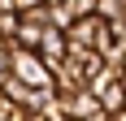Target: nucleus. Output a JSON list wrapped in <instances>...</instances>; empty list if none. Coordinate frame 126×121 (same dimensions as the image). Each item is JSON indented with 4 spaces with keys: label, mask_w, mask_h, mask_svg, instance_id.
<instances>
[{
    "label": "nucleus",
    "mask_w": 126,
    "mask_h": 121,
    "mask_svg": "<svg viewBox=\"0 0 126 121\" xmlns=\"http://www.w3.org/2000/svg\"><path fill=\"white\" fill-rule=\"evenodd\" d=\"M100 30H104V22L96 13H87V17H74V22L65 26V39H70V48H96Z\"/></svg>",
    "instance_id": "nucleus-1"
},
{
    "label": "nucleus",
    "mask_w": 126,
    "mask_h": 121,
    "mask_svg": "<svg viewBox=\"0 0 126 121\" xmlns=\"http://www.w3.org/2000/svg\"><path fill=\"white\" fill-rule=\"evenodd\" d=\"M70 52V39H65V30H57V26H44V39H39V48H35V56L44 60V65H57V60Z\"/></svg>",
    "instance_id": "nucleus-2"
},
{
    "label": "nucleus",
    "mask_w": 126,
    "mask_h": 121,
    "mask_svg": "<svg viewBox=\"0 0 126 121\" xmlns=\"http://www.w3.org/2000/svg\"><path fill=\"white\" fill-rule=\"evenodd\" d=\"M17 35V13L13 9H0V43H9Z\"/></svg>",
    "instance_id": "nucleus-3"
},
{
    "label": "nucleus",
    "mask_w": 126,
    "mask_h": 121,
    "mask_svg": "<svg viewBox=\"0 0 126 121\" xmlns=\"http://www.w3.org/2000/svg\"><path fill=\"white\" fill-rule=\"evenodd\" d=\"M4 4H9V9L17 13V17H22V13H35V9H44L48 0H4Z\"/></svg>",
    "instance_id": "nucleus-4"
},
{
    "label": "nucleus",
    "mask_w": 126,
    "mask_h": 121,
    "mask_svg": "<svg viewBox=\"0 0 126 121\" xmlns=\"http://www.w3.org/2000/svg\"><path fill=\"white\" fill-rule=\"evenodd\" d=\"M9 78H13V52L4 48V43H0V86L9 82Z\"/></svg>",
    "instance_id": "nucleus-5"
},
{
    "label": "nucleus",
    "mask_w": 126,
    "mask_h": 121,
    "mask_svg": "<svg viewBox=\"0 0 126 121\" xmlns=\"http://www.w3.org/2000/svg\"><path fill=\"white\" fill-rule=\"evenodd\" d=\"M70 9H74V17H87V13H96V4L100 0H65Z\"/></svg>",
    "instance_id": "nucleus-6"
},
{
    "label": "nucleus",
    "mask_w": 126,
    "mask_h": 121,
    "mask_svg": "<svg viewBox=\"0 0 126 121\" xmlns=\"http://www.w3.org/2000/svg\"><path fill=\"white\" fill-rule=\"evenodd\" d=\"M122 108H126V99H122Z\"/></svg>",
    "instance_id": "nucleus-7"
}]
</instances>
